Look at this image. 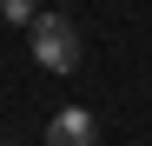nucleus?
Instances as JSON below:
<instances>
[{"label":"nucleus","mask_w":152,"mask_h":146,"mask_svg":"<svg viewBox=\"0 0 152 146\" xmlns=\"http://www.w3.org/2000/svg\"><path fill=\"white\" fill-rule=\"evenodd\" d=\"M27 40H33V60L46 66V73H73L80 66V33H73V20L66 13H33V27H27Z\"/></svg>","instance_id":"obj_1"},{"label":"nucleus","mask_w":152,"mask_h":146,"mask_svg":"<svg viewBox=\"0 0 152 146\" xmlns=\"http://www.w3.org/2000/svg\"><path fill=\"white\" fill-rule=\"evenodd\" d=\"M93 139H99V126H93L86 106H60L46 119V146H93Z\"/></svg>","instance_id":"obj_2"},{"label":"nucleus","mask_w":152,"mask_h":146,"mask_svg":"<svg viewBox=\"0 0 152 146\" xmlns=\"http://www.w3.org/2000/svg\"><path fill=\"white\" fill-rule=\"evenodd\" d=\"M0 13H7L13 27H33V13H40V7H33V0H0Z\"/></svg>","instance_id":"obj_3"},{"label":"nucleus","mask_w":152,"mask_h":146,"mask_svg":"<svg viewBox=\"0 0 152 146\" xmlns=\"http://www.w3.org/2000/svg\"><path fill=\"white\" fill-rule=\"evenodd\" d=\"M0 146H7V139H0Z\"/></svg>","instance_id":"obj_4"}]
</instances>
